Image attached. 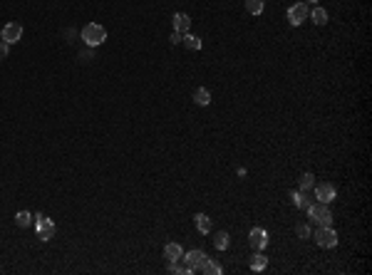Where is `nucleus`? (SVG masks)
Masks as SVG:
<instances>
[{
  "label": "nucleus",
  "mask_w": 372,
  "mask_h": 275,
  "mask_svg": "<svg viewBox=\"0 0 372 275\" xmlns=\"http://www.w3.org/2000/svg\"><path fill=\"white\" fill-rule=\"evenodd\" d=\"M82 40H85L87 47H97V45H102L107 40V30L99 23H87L82 28Z\"/></svg>",
  "instance_id": "obj_1"
},
{
  "label": "nucleus",
  "mask_w": 372,
  "mask_h": 275,
  "mask_svg": "<svg viewBox=\"0 0 372 275\" xmlns=\"http://www.w3.org/2000/svg\"><path fill=\"white\" fill-rule=\"evenodd\" d=\"M305 211H308V218H310L313 223H318V226H332V213H330L327 203L313 201Z\"/></svg>",
  "instance_id": "obj_2"
},
{
  "label": "nucleus",
  "mask_w": 372,
  "mask_h": 275,
  "mask_svg": "<svg viewBox=\"0 0 372 275\" xmlns=\"http://www.w3.org/2000/svg\"><path fill=\"white\" fill-rule=\"evenodd\" d=\"M315 243L320 248H335L337 245V230L332 226H318V230L313 233Z\"/></svg>",
  "instance_id": "obj_3"
},
{
  "label": "nucleus",
  "mask_w": 372,
  "mask_h": 275,
  "mask_svg": "<svg viewBox=\"0 0 372 275\" xmlns=\"http://www.w3.org/2000/svg\"><path fill=\"white\" fill-rule=\"evenodd\" d=\"M313 196H315V201H320V203H332V201L337 198V188H335L330 181H323V183H315V186H313Z\"/></svg>",
  "instance_id": "obj_4"
},
{
  "label": "nucleus",
  "mask_w": 372,
  "mask_h": 275,
  "mask_svg": "<svg viewBox=\"0 0 372 275\" xmlns=\"http://www.w3.org/2000/svg\"><path fill=\"white\" fill-rule=\"evenodd\" d=\"M209 255L204 253V250H199V248H194V250H189V253H184V263H186V273H199V268L204 265V260H206Z\"/></svg>",
  "instance_id": "obj_5"
},
{
  "label": "nucleus",
  "mask_w": 372,
  "mask_h": 275,
  "mask_svg": "<svg viewBox=\"0 0 372 275\" xmlns=\"http://www.w3.org/2000/svg\"><path fill=\"white\" fill-rule=\"evenodd\" d=\"M35 230H38V238L40 240H50L55 235V223L47 218V216H38L35 218Z\"/></svg>",
  "instance_id": "obj_6"
},
{
  "label": "nucleus",
  "mask_w": 372,
  "mask_h": 275,
  "mask_svg": "<svg viewBox=\"0 0 372 275\" xmlns=\"http://www.w3.org/2000/svg\"><path fill=\"white\" fill-rule=\"evenodd\" d=\"M308 13H310V10H308V5H305V3H295V5H290V8H288V23L298 28V25H303V23H305Z\"/></svg>",
  "instance_id": "obj_7"
},
{
  "label": "nucleus",
  "mask_w": 372,
  "mask_h": 275,
  "mask_svg": "<svg viewBox=\"0 0 372 275\" xmlns=\"http://www.w3.org/2000/svg\"><path fill=\"white\" fill-rule=\"evenodd\" d=\"M248 243H251V248H253V250H263V248L268 245V233H266L263 228H251V233H248Z\"/></svg>",
  "instance_id": "obj_8"
},
{
  "label": "nucleus",
  "mask_w": 372,
  "mask_h": 275,
  "mask_svg": "<svg viewBox=\"0 0 372 275\" xmlns=\"http://www.w3.org/2000/svg\"><path fill=\"white\" fill-rule=\"evenodd\" d=\"M171 25H174V33H179V35H186L191 30V18L186 15V13H174V18H171Z\"/></svg>",
  "instance_id": "obj_9"
},
{
  "label": "nucleus",
  "mask_w": 372,
  "mask_h": 275,
  "mask_svg": "<svg viewBox=\"0 0 372 275\" xmlns=\"http://www.w3.org/2000/svg\"><path fill=\"white\" fill-rule=\"evenodd\" d=\"M3 38L8 45H15V43H20V38H23V28L18 25V23H8L5 28H3Z\"/></svg>",
  "instance_id": "obj_10"
},
{
  "label": "nucleus",
  "mask_w": 372,
  "mask_h": 275,
  "mask_svg": "<svg viewBox=\"0 0 372 275\" xmlns=\"http://www.w3.org/2000/svg\"><path fill=\"white\" fill-rule=\"evenodd\" d=\"M164 258H166L169 263H176V260L184 258V248H181L179 243H166V245H164Z\"/></svg>",
  "instance_id": "obj_11"
},
{
  "label": "nucleus",
  "mask_w": 372,
  "mask_h": 275,
  "mask_svg": "<svg viewBox=\"0 0 372 275\" xmlns=\"http://www.w3.org/2000/svg\"><path fill=\"white\" fill-rule=\"evenodd\" d=\"M266 268H268V258L263 255V250H256L253 258H251V270L253 273H263Z\"/></svg>",
  "instance_id": "obj_12"
},
{
  "label": "nucleus",
  "mask_w": 372,
  "mask_h": 275,
  "mask_svg": "<svg viewBox=\"0 0 372 275\" xmlns=\"http://www.w3.org/2000/svg\"><path fill=\"white\" fill-rule=\"evenodd\" d=\"M199 270H201L204 275H221V273H224L221 263H219V260H214V258H206V260H204V265H201Z\"/></svg>",
  "instance_id": "obj_13"
},
{
  "label": "nucleus",
  "mask_w": 372,
  "mask_h": 275,
  "mask_svg": "<svg viewBox=\"0 0 372 275\" xmlns=\"http://www.w3.org/2000/svg\"><path fill=\"white\" fill-rule=\"evenodd\" d=\"M194 223H196V230H199V233H204V235L211 233V218H209L206 213H196V216H194Z\"/></svg>",
  "instance_id": "obj_14"
},
{
  "label": "nucleus",
  "mask_w": 372,
  "mask_h": 275,
  "mask_svg": "<svg viewBox=\"0 0 372 275\" xmlns=\"http://www.w3.org/2000/svg\"><path fill=\"white\" fill-rule=\"evenodd\" d=\"M308 15H310V20H313L315 25H320V28L327 25V10H325V8H318V5H315Z\"/></svg>",
  "instance_id": "obj_15"
},
{
  "label": "nucleus",
  "mask_w": 372,
  "mask_h": 275,
  "mask_svg": "<svg viewBox=\"0 0 372 275\" xmlns=\"http://www.w3.org/2000/svg\"><path fill=\"white\" fill-rule=\"evenodd\" d=\"M290 198H293V203H295L298 208H308V206L313 203V198H310L305 191H293V193H290Z\"/></svg>",
  "instance_id": "obj_16"
},
{
  "label": "nucleus",
  "mask_w": 372,
  "mask_h": 275,
  "mask_svg": "<svg viewBox=\"0 0 372 275\" xmlns=\"http://www.w3.org/2000/svg\"><path fill=\"white\" fill-rule=\"evenodd\" d=\"M194 102H196L199 107H206V104L211 102V92H209L206 87H199V90L194 92Z\"/></svg>",
  "instance_id": "obj_17"
},
{
  "label": "nucleus",
  "mask_w": 372,
  "mask_h": 275,
  "mask_svg": "<svg viewBox=\"0 0 372 275\" xmlns=\"http://www.w3.org/2000/svg\"><path fill=\"white\" fill-rule=\"evenodd\" d=\"M313 186H315V176H313L310 171L300 174V179H298V188H300V191H310Z\"/></svg>",
  "instance_id": "obj_18"
},
{
  "label": "nucleus",
  "mask_w": 372,
  "mask_h": 275,
  "mask_svg": "<svg viewBox=\"0 0 372 275\" xmlns=\"http://www.w3.org/2000/svg\"><path fill=\"white\" fill-rule=\"evenodd\" d=\"M229 243H231V235H229L226 230H219V233H216V238H214L216 250H226V248H229Z\"/></svg>",
  "instance_id": "obj_19"
},
{
  "label": "nucleus",
  "mask_w": 372,
  "mask_h": 275,
  "mask_svg": "<svg viewBox=\"0 0 372 275\" xmlns=\"http://www.w3.org/2000/svg\"><path fill=\"white\" fill-rule=\"evenodd\" d=\"M263 8H266V0H246V10L251 15H261Z\"/></svg>",
  "instance_id": "obj_20"
},
{
  "label": "nucleus",
  "mask_w": 372,
  "mask_h": 275,
  "mask_svg": "<svg viewBox=\"0 0 372 275\" xmlns=\"http://www.w3.org/2000/svg\"><path fill=\"white\" fill-rule=\"evenodd\" d=\"M181 43L189 47V50H201V40H199L196 35H189V33H186V35H181Z\"/></svg>",
  "instance_id": "obj_21"
},
{
  "label": "nucleus",
  "mask_w": 372,
  "mask_h": 275,
  "mask_svg": "<svg viewBox=\"0 0 372 275\" xmlns=\"http://www.w3.org/2000/svg\"><path fill=\"white\" fill-rule=\"evenodd\" d=\"M15 223H18L20 228L30 226V223H33V213H30V211H18V213H15Z\"/></svg>",
  "instance_id": "obj_22"
},
{
  "label": "nucleus",
  "mask_w": 372,
  "mask_h": 275,
  "mask_svg": "<svg viewBox=\"0 0 372 275\" xmlns=\"http://www.w3.org/2000/svg\"><path fill=\"white\" fill-rule=\"evenodd\" d=\"M169 273H171V275H181V273H186V265H179V260H176V263H169ZM186 275H189V273H186Z\"/></svg>",
  "instance_id": "obj_23"
},
{
  "label": "nucleus",
  "mask_w": 372,
  "mask_h": 275,
  "mask_svg": "<svg viewBox=\"0 0 372 275\" xmlns=\"http://www.w3.org/2000/svg\"><path fill=\"white\" fill-rule=\"evenodd\" d=\"M295 233H298V238H310V226L300 223V226H295Z\"/></svg>",
  "instance_id": "obj_24"
},
{
  "label": "nucleus",
  "mask_w": 372,
  "mask_h": 275,
  "mask_svg": "<svg viewBox=\"0 0 372 275\" xmlns=\"http://www.w3.org/2000/svg\"><path fill=\"white\" fill-rule=\"evenodd\" d=\"M8 52H10V45L3 40V43H0V60H5V57H8Z\"/></svg>",
  "instance_id": "obj_25"
},
{
  "label": "nucleus",
  "mask_w": 372,
  "mask_h": 275,
  "mask_svg": "<svg viewBox=\"0 0 372 275\" xmlns=\"http://www.w3.org/2000/svg\"><path fill=\"white\" fill-rule=\"evenodd\" d=\"M169 40H171V45H179V43H181V35H179V33H174Z\"/></svg>",
  "instance_id": "obj_26"
},
{
  "label": "nucleus",
  "mask_w": 372,
  "mask_h": 275,
  "mask_svg": "<svg viewBox=\"0 0 372 275\" xmlns=\"http://www.w3.org/2000/svg\"><path fill=\"white\" fill-rule=\"evenodd\" d=\"M80 57H82V60H85V62H87V60H92V50H87V52H82V55H80Z\"/></svg>",
  "instance_id": "obj_27"
},
{
  "label": "nucleus",
  "mask_w": 372,
  "mask_h": 275,
  "mask_svg": "<svg viewBox=\"0 0 372 275\" xmlns=\"http://www.w3.org/2000/svg\"><path fill=\"white\" fill-rule=\"evenodd\" d=\"M310 3H318V0H310Z\"/></svg>",
  "instance_id": "obj_28"
}]
</instances>
